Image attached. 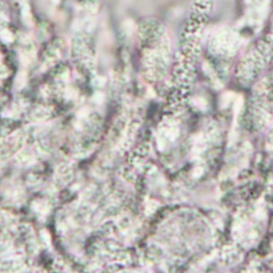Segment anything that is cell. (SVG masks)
Here are the masks:
<instances>
[{
	"mask_svg": "<svg viewBox=\"0 0 273 273\" xmlns=\"http://www.w3.org/2000/svg\"><path fill=\"white\" fill-rule=\"evenodd\" d=\"M26 81V73H24L23 71H21L18 74L16 78V84L19 86H23V84L25 83Z\"/></svg>",
	"mask_w": 273,
	"mask_h": 273,
	"instance_id": "cell-1",
	"label": "cell"
},
{
	"mask_svg": "<svg viewBox=\"0 0 273 273\" xmlns=\"http://www.w3.org/2000/svg\"><path fill=\"white\" fill-rule=\"evenodd\" d=\"M1 38H2V39L5 41V42H7V43H10V42H11L13 40L12 35L10 32H8V31H3L2 33V35H1Z\"/></svg>",
	"mask_w": 273,
	"mask_h": 273,
	"instance_id": "cell-2",
	"label": "cell"
}]
</instances>
